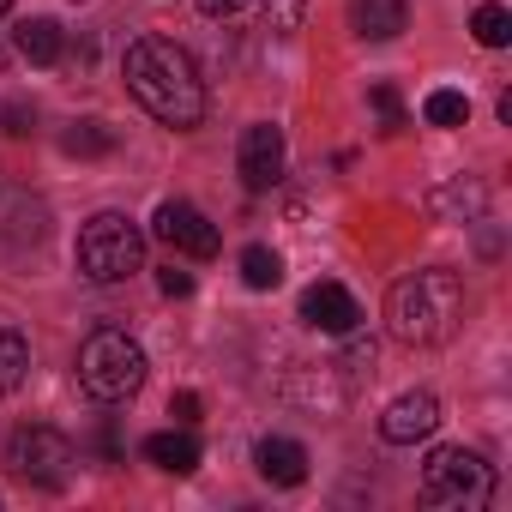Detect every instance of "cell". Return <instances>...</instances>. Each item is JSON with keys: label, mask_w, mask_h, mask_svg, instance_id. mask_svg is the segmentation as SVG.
Listing matches in <instances>:
<instances>
[{"label": "cell", "mask_w": 512, "mask_h": 512, "mask_svg": "<svg viewBox=\"0 0 512 512\" xmlns=\"http://www.w3.org/2000/svg\"><path fill=\"white\" fill-rule=\"evenodd\" d=\"M422 500L440 506V512H476V506L494 500V470L470 446H440L422 464Z\"/></svg>", "instance_id": "cell-5"}, {"label": "cell", "mask_w": 512, "mask_h": 512, "mask_svg": "<svg viewBox=\"0 0 512 512\" xmlns=\"http://www.w3.org/2000/svg\"><path fill=\"white\" fill-rule=\"evenodd\" d=\"M169 416H175L181 428H187V422H199V392H175V398H169Z\"/></svg>", "instance_id": "cell-23"}, {"label": "cell", "mask_w": 512, "mask_h": 512, "mask_svg": "<svg viewBox=\"0 0 512 512\" xmlns=\"http://www.w3.org/2000/svg\"><path fill=\"white\" fill-rule=\"evenodd\" d=\"M470 37H476L482 49H506V43H512V13L500 7V0H482L476 19H470Z\"/></svg>", "instance_id": "cell-18"}, {"label": "cell", "mask_w": 512, "mask_h": 512, "mask_svg": "<svg viewBox=\"0 0 512 512\" xmlns=\"http://www.w3.org/2000/svg\"><path fill=\"white\" fill-rule=\"evenodd\" d=\"M422 121H428V127H464V121H470V97H464V91H428Z\"/></svg>", "instance_id": "cell-19"}, {"label": "cell", "mask_w": 512, "mask_h": 512, "mask_svg": "<svg viewBox=\"0 0 512 512\" xmlns=\"http://www.w3.org/2000/svg\"><path fill=\"white\" fill-rule=\"evenodd\" d=\"M260 7H266V31H272V37H296L308 0H260Z\"/></svg>", "instance_id": "cell-20"}, {"label": "cell", "mask_w": 512, "mask_h": 512, "mask_svg": "<svg viewBox=\"0 0 512 512\" xmlns=\"http://www.w3.org/2000/svg\"><path fill=\"white\" fill-rule=\"evenodd\" d=\"M7 7H13V0H0V13H7Z\"/></svg>", "instance_id": "cell-27"}, {"label": "cell", "mask_w": 512, "mask_h": 512, "mask_svg": "<svg viewBox=\"0 0 512 512\" xmlns=\"http://www.w3.org/2000/svg\"><path fill=\"white\" fill-rule=\"evenodd\" d=\"M302 326L344 338V332L362 326V302H356L344 284H332V278H326V284H308V290H302Z\"/></svg>", "instance_id": "cell-9"}, {"label": "cell", "mask_w": 512, "mask_h": 512, "mask_svg": "<svg viewBox=\"0 0 512 512\" xmlns=\"http://www.w3.org/2000/svg\"><path fill=\"white\" fill-rule=\"evenodd\" d=\"M464 320V278L446 272V266H428V272H410L392 284L386 296V332L410 350H428V344H446Z\"/></svg>", "instance_id": "cell-2"}, {"label": "cell", "mask_w": 512, "mask_h": 512, "mask_svg": "<svg viewBox=\"0 0 512 512\" xmlns=\"http://www.w3.org/2000/svg\"><path fill=\"white\" fill-rule=\"evenodd\" d=\"M0 464H7L19 482H31V488H61L67 476H73V440L61 434V428H49V422H31V428H13L7 434V452H0Z\"/></svg>", "instance_id": "cell-6"}, {"label": "cell", "mask_w": 512, "mask_h": 512, "mask_svg": "<svg viewBox=\"0 0 512 512\" xmlns=\"http://www.w3.org/2000/svg\"><path fill=\"white\" fill-rule=\"evenodd\" d=\"M79 272L91 284H127L133 272H145V229L127 211H97L79 229Z\"/></svg>", "instance_id": "cell-4"}, {"label": "cell", "mask_w": 512, "mask_h": 512, "mask_svg": "<svg viewBox=\"0 0 512 512\" xmlns=\"http://www.w3.org/2000/svg\"><path fill=\"white\" fill-rule=\"evenodd\" d=\"M235 7H241V0H199L205 19H223V13H235Z\"/></svg>", "instance_id": "cell-25"}, {"label": "cell", "mask_w": 512, "mask_h": 512, "mask_svg": "<svg viewBox=\"0 0 512 512\" xmlns=\"http://www.w3.org/2000/svg\"><path fill=\"white\" fill-rule=\"evenodd\" d=\"M151 229H157V241H169L175 253H187V260H211V253L223 247L217 223L199 205H187V199H163L157 217H151Z\"/></svg>", "instance_id": "cell-7"}, {"label": "cell", "mask_w": 512, "mask_h": 512, "mask_svg": "<svg viewBox=\"0 0 512 512\" xmlns=\"http://www.w3.org/2000/svg\"><path fill=\"white\" fill-rule=\"evenodd\" d=\"M368 103L380 109L386 133H404V103H398V91H392V85H374V91H368Z\"/></svg>", "instance_id": "cell-21"}, {"label": "cell", "mask_w": 512, "mask_h": 512, "mask_svg": "<svg viewBox=\"0 0 512 512\" xmlns=\"http://www.w3.org/2000/svg\"><path fill=\"white\" fill-rule=\"evenodd\" d=\"M7 133H31V109H25V103L7 109Z\"/></svg>", "instance_id": "cell-24"}, {"label": "cell", "mask_w": 512, "mask_h": 512, "mask_svg": "<svg viewBox=\"0 0 512 512\" xmlns=\"http://www.w3.org/2000/svg\"><path fill=\"white\" fill-rule=\"evenodd\" d=\"M145 458H151L157 470H169V476H193V470H199V440H193L187 428H163V434L145 440Z\"/></svg>", "instance_id": "cell-13"}, {"label": "cell", "mask_w": 512, "mask_h": 512, "mask_svg": "<svg viewBox=\"0 0 512 512\" xmlns=\"http://www.w3.org/2000/svg\"><path fill=\"white\" fill-rule=\"evenodd\" d=\"M241 284H247V290H278V284H284V260H278L272 247L253 241V247L241 253Z\"/></svg>", "instance_id": "cell-17"}, {"label": "cell", "mask_w": 512, "mask_h": 512, "mask_svg": "<svg viewBox=\"0 0 512 512\" xmlns=\"http://www.w3.org/2000/svg\"><path fill=\"white\" fill-rule=\"evenodd\" d=\"M253 464H260V476L278 482V488H302L308 482V446L284 440V434H266L260 446H253Z\"/></svg>", "instance_id": "cell-11"}, {"label": "cell", "mask_w": 512, "mask_h": 512, "mask_svg": "<svg viewBox=\"0 0 512 512\" xmlns=\"http://www.w3.org/2000/svg\"><path fill=\"white\" fill-rule=\"evenodd\" d=\"M7 61H13V43H7V31H0V73H7Z\"/></svg>", "instance_id": "cell-26"}, {"label": "cell", "mask_w": 512, "mask_h": 512, "mask_svg": "<svg viewBox=\"0 0 512 512\" xmlns=\"http://www.w3.org/2000/svg\"><path fill=\"white\" fill-rule=\"evenodd\" d=\"M13 49H19L31 67H55V61L67 55V37H61L55 19H25V25L13 31Z\"/></svg>", "instance_id": "cell-14"}, {"label": "cell", "mask_w": 512, "mask_h": 512, "mask_svg": "<svg viewBox=\"0 0 512 512\" xmlns=\"http://www.w3.org/2000/svg\"><path fill=\"white\" fill-rule=\"evenodd\" d=\"M434 428H440V398H434V392H404V398H392L386 416H380V434H386L392 446H416V440H428Z\"/></svg>", "instance_id": "cell-10"}, {"label": "cell", "mask_w": 512, "mask_h": 512, "mask_svg": "<svg viewBox=\"0 0 512 512\" xmlns=\"http://www.w3.org/2000/svg\"><path fill=\"white\" fill-rule=\"evenodd\" d=\"M350 25L368 43H392V37L410 31V7L404 0H350Z\"/></svg>", "instance_id": "cell-12"}, {"label": "cell", "mask_w": 512, "mask_h": 512, "mask_svg": "<svg viewBox=\"0 0 512 512\" xmlns=\"http://www.w3.org/2000/svg\"><path fill=\"white\" fill-rule=\"evenodd\" d=\"M79 386L97 398V404H127L139 386H145V350L139 338H127L121 326H97L85 344H79Z\"/></svg>", "instance_id": "cell-3"}, {"label": "cell", "mask_w": 512, "mask_h": 512, "mask_svg": "<svg viewBox=\"0 0 512 512\" xmlns=\"http://www.w3.org/2000/svg\"><path fill=\"white\" fill-rule=\"evenodd\" d=\"M121 79L133 91V103L163 121V127H199L205 121V79L193 67V55L169 37H133L127 43V61H121Z\"/></svg>", "instance_id": "cell-1"}, {"label": "cell", "mask_w": 512, "mask_h": 512, "mask_svg": "<svg viewBox=\"0 0 512 512\" xmlns=\"http://www.w3.org/2000/svg\"><path fill=\"white\" fill-rule=\"evenodd\" d=\"M25 374H31V344H25V332L0 320V392H19Z\"/></svg>", "instance_id": "cell-15"}, {"label": "cell", "mask_w": 512, "mask_h": 512, "mask_svg": "<svg viewBox=\"0 0 512 512\" xmlns=\"http://www.w3.org/2000/svg\"><path fill=\"white\" fill-rule=\"evenodd\" d=\"M157 290L163 296H193V272H175L169 266V272H157Z\"/></svg>", "instance_id": "cell-22"}, {"label": "cell", "mask_w": 512, "mask_h": 512, "mask_svg": "<svg viewBox=\"0 0 512 512\" xmlns=\"http://www.w3.org/2000/svg\"><path fill=\"white\" fill-rule=\"evenodd\" d=\"M61 151H67V157H109V151H115V127H103V121H73V127L61 133Z\"/></svg>", "instance_id": "cell-16"}, {"label": "cell", "mask_w": 512, "mask_h": 512, "mask_svg": "<svg viewBox=\"0 0 512 512\" xmlns=\"http://www.w3.org/2000/svg\"><path fill=\"white\" fill-rule=\"evenodd\" d=\"M241 181H247V193H272L284 181V127L253 121L241 133Z\"/></svg>", "instance_id": "cell-8"}]
</instances>
